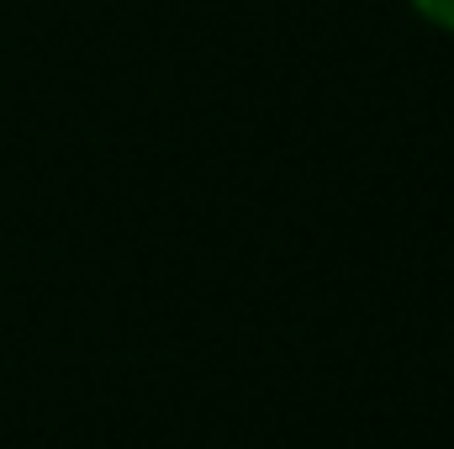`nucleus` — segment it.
Listing matches in <instances>:
<instances>
[{
  "mask_svg": "<svg viewBox=\"0 0 454 449\" xmlns=\"http://www.w3.org/2000/svg\"><path fill=\"white\" fill-rule=\"evenodd\" d=\"M412 11H418L423 21H434V27L454 32V0H412Z\"/></svg>",
  "mask_w": 454,
  "mask_h": 449,
  "instance_id": "f257e3e1",
  "label": "nucleus"
}]
</instances>
